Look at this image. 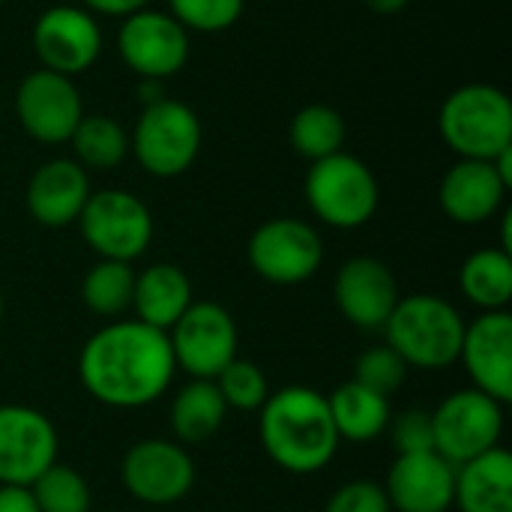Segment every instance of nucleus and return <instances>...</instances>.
Here are the masks:
<instances>
[{"mask_svg":"<svg viewBox=\"0 0 512 512\" xmlns=\"http://www.w3.org/2000/svg\"><path fill=\"white\" fill-rule=\"evenodd\" d=\"M150 0H84L87 9L93 12H102V15H111V18H126L138 9H147Z\"/></svg>","mask_w":512,"mask_h":512,"instance_id":"obj_36","label":"nucleus"},{"mask_svg":"<svg viewBox=\"0 0 512 512\" xmlns=\"http://www.w3.org/2000/svg\"><path fill=\"white\" fill-rule=\"evenodd\" d=\"M78 228L99 258L132 264L153 240V213L126 189H99L90 192L78 216Z\"/></svg>","mask_w":512,"mask_h":512,"instance_id":"obj_7","label":"nucleus"},{"mask_svg":"<svg viewBox=\"0 0 512 512\" xmlns=\"http://www.w3.org/2000/svg\"><path fill=\"white\" fill-rule=\"evenodd\" d=\"M90 198V177L75 159H48L42 162L24 189L27 213L45 228H66L78 222Z\"/></svg>","mask_w":512,"mask_h":512,"instance_id":"obj_19","label":"nucleus"},{"mask_svg":"<svg viewBox=\"0 0 512 512\" xmlns=\"http://www.w3.org/2000/svg\"><path fill=\"white\" fill-rule=\"evenodd\" d=\"M15 114L21 129L39 144H69L84 117V102L72 78L36 69L15 90Z\"/></svg>","mask_w":512,"mask_h":512,"instance_id":"obj_13","label":"nucleus"},{"mask_svg":"<svg viewBox=\"0 0 512 512\" xmlns=\"http://www.w3.org/2000/svg\"><path fill=\"white\" fill-rule=\"evenodd\" d=\"M399 297L402 294L393 270L369 255L345 261L333 279L336 309L360 330H384Z\"/></svg>","mask_w":512,"mask_h":512,"instance_id":"obj_17","label":"nucleus"},{"mask_svg":"<svg viewBox=\"0 0 512 512\" xmlns=\"http://www.w3.org/2000/svg\"><path fill=\"white\" fill-rule=\"evenodd\" d=\"M30 495L39 512H90L93 507L90 483L75 468L60 462H54L33 480Z\"/></svg>","mask_w":512,"mask_h":512,"instance_id":"obj_29","label":"nucleus"},{"mask_svg":"<svg viewBox=\"0 0 512 512\" xmlns=\"http://www.w3.org/2000/svg\"><path fill=\"white\" fill-rule=\"evenodd\" d=\"M243 6L246 0H168V15H174L186 30L222 33L240 21Z\"/></svg>","mask_w":512,"mask_h":512,"instance_id":"obj_31","label":"nucleus"},{"mask_svg":"<svg viewBox=\"0 0 512 512\" xmlns=\"http://www.w3.org/2000/svg\"><path fill=\"white\" fill-rule=\"evenodd\" d=\"M3 3H6V0H0V6H3Z\"/></svg>","mask_w":512,"mask_h":512,"instance_id":"obj_43","label":"nucleus"},{"mask_svg":"<svg viewBox=\"0 0 512 512\" xmlns=\"http://www.w3.org/2000/svg\"><path fill=\"white\" fill-rule=\"evenodd\" d=\"M30 42L42 69L72 78L87 72L99 60L102 27L90 15V9L60 3L36 18Z\"/></svg>","mask_w":512,"mask_h":512,"instance_id":"obj_15","label":"nucleus"},{"mask_svg":"<svg viewBox=\"0 0 512 512\" xmlns=\"http://www.w3.org/2000/svg\"><path fill=\"white\" fill-rule=\"evenodd\" d=\"M72 159L87 171H111L117 165H123V159L129 156V132L105 114H84L81 123L75 126L72 138Z\"/></svg>","mask_w":512,"mask_h":512,"instance_id":"obj_26","label":"nucleus"},{"mask_svg":"<svg viewBox=\"0 0 512 512\" xmlns=\"http://www.w3.org/2000/svg\"><path fill=\"white\" fill-rule=\"evenodd\" d=\"M258 441L273 465L297 477L324 471L342 444L327 396L300 384L267 396L264 408L258 411Z\"/></svg>","mask_w":512,"mask_h":512,"instance_id":"obj_2","label":"nucleus"},{"mask_svg":"<svg viewBox=\"0 0 512 512\" xmlns=\"http://www.w3.org/2000/svg\"><path fill=\"white\" fill-rule=\"evenodd\" d=\"M387 345L408 363V369L438 372L459 363L465 318L462 312L435 294L399 297L384 324Z\"/></svg>","mask_w":512,"mask_h":512,"instance_id":"obj_3","label":"nucleus"},{"mask_svg":"<svg viewBox=\"0 0 512 512\" xmlns=\"http://www.w3.org/2000/svg\"><path fill=\"white\" fill-rule=\"evenodd\" d=\"M453 507L459 512H512V456L504 447L456 468Z\"/></svg>","mask_w":512,"mask_h":512,"instance_id":"obj_22","label":"nucleus"},{"mask_svg":"<svg viewBox=\"0 0 512 512\" xmlns=\"http://www.w3.org/2000/svg\"><path fill=\"white\" fill-rule=\"evenodd\" d=\"M138 96H141L144 108H147V105H153V102H162V99H165V84H162L159 78H141V84H138Z\"/></svg>","mask_w":512,"mask_h":512,"instance_id":"obj_37","label":"nucleus"},{"mask_svg":"<svg viewBox=\"0 0 512 512\" xmlns=\"http://www.w3.org/2000/svg\"><path fill=\"white\" fill-rule=\"evenodd\" d=\"M117 512H138V510H117Z\"/></svg>","mask_w":512,"mask_h":512,"instance_id":"obj_42","label":"nucleus"},{"mask_svg":"<svg viewBox=\"0 0 512 512\" xmlns=\"http://www.w3.org/2000/svg\"><path fill=\"white\" fill-rule=\"evenodd\" d=\"M438 129L459 159L492 162L512 147V102L495 84L456 87L438 114Z\"/></svg>","mask_w":512,"mask_h":512,"instance_id":"obj_4","label":"nucleus"},{"mask_svg":"<svg viewBox=\"0 0 512 512\" xmlns=\"http://www.w3.org/2000/svg\"><path fill=\"white\" fill-rule=\"evenodd\" d=\"M372 12H378V15H396V12H402L411 0H363Z\"/></svg>","mask_w":512,"mask_h":512,"instance_id":"obj_39","label":"nucleus"},{"mask_svg":"<svg viewBox=\"0 0 512 512\" xmlns=\"http://www.w3.org/2000/svg\"><path fill=\"white\" fill-rule=\"evenodd\" d=\"M219 396L225 399V408L252 414L261 411L267 396H270V381L264 375V369L252 360H240L234 357L216 378H213Z\"/></svg>","mask_w":512,"mask_h":512,"instance_id":"obj_30","label":"nucleus"},{"mask_svg":"<svg viewBox=\"0 0 512 512\" xmlns=\"http://www.w3.org/2000/svg\"><path fill=\"white\" fill-rule=\"evenodd\" d=\"M408 378V363L390 348V345H378V348H369L357 357V366H354V381L381 393V396H393Z\"/></svg>","mask_w":512,"mask_h":512,"instance_id":"obj_32","label":"nucleus"},{"mask_svg":"<svg viewBox=\"0 0 512 512\" xmlns=\"http://www.w3.org/2000/svg\"><path fill=\"white\" fill-rule=\"evenodd\" d=\"M252 270L270 285H303L324 264L321 234L294 216L267 219L255 228L246 246Z\"/></svg>","mask_w":512,"mask_h":512,"instance_id":"obj_9","label":"nucleus"},{"mask_svg":"<svg viewBox=\"0 0 512 512\" xmlns=\"http://www.w3.org/2000/svg\"><path fill=\"white\" fill-rule=\"evenodd\" d=\"M132 288H135L132 264L99 258L81 282V300L99 318H120L132 309Z\"/></svg>","mask_w":512,"mask_h":512,"instance_id":"obj_28","label":"nucleus"},{"mask_svg":"<svg viewBox=\"0 0 512 512\" xmlns=\"http://www.w3.org/2000/svg\"><path fill=\"white\" fill-rule=\"evenodd\" d=\"M459 291L483 312H507L512 303V255L489 246L477 249L459 267Z\"/></svg>","mask_w":512,"mask_h":512,"instance_id":"obj_25","label":"nucleus"},{"mask_svg":"<svg viewBox=\"0 0 512 512\" xmlns=\"http://www.w3.org/2000/svg\"><path fill=\"white\" fill-rule=\"evenodd\" d=\"M177 363L168 333L141 321H111L99 327L78 354L84 390L105 408L135 411L159 402L174 384Z\"/></svg>","mask_w":512,"mask_h":512,"instance_id":"obj_1","label":"nucleus"},{"mask_svg":"<svg viewBox=\"0 0 512 512\" xmlns=\"http://www.w3.org/2000/svg\"><path fill=\"white\" fill-rule=\"evenodd\" d=\"M225 414H228V408H225V399L219 396L216 384L192 378L189 384H183L177 390V396L171 402L168 423H171L177 444L195 447V444L210 441L222 429Z\"/></svg>","mask_w":512,"mask_h":512,"instance_id":"obj_24","label":"nucleus"},{"mask_svg":"<svg viewBox=\"0 0 512 512\" xmlns=\"http://www.w3.org/2000/svg\"><path fill=\"white\" fill-rule=\"evenodd\" d=\"M432 432L435 453L459 468L501 447L504 405L474 387L456 390L432 411Z\"/></svg>","mask_w":512,"mask_h":512,"instance_id":"obj_8","label":"nucleus"},{"mask_svg":"<svg viewBox=\"0 0 512 512\" xmlns=\"http://www.w3.org/2000/svg\"><path fill=\"white\" fill-rule=\"evenodd\" d=\"M0 512H39L30 489L24 486H0Z\"/></svg>","mask_w":512,"mask_h":512,"instance_id":"obj_35","label":"nucleus"},{"mask_svg":"<svg viewBox=\"0 0 512 512\" xmlns=\"http://www.w3.org/2000/svg\"><path fill=\"white\" fill-rule=\"evenodd\" d=\"M492 165H495V171H498V177L504 180V186L510 189L512 186V147L507 150H501L495 159H492Z\"/></svg>","mask_w":512,"mask_h":512,"instance_id":"obj_38","label":"nucleus"},{"mask_svg":"<svg viewBox=\"0 0 512 512\" xmlns=\"http://www.w3.org/2000/svg\"><path fill=\"white\" fill-rule=\"evenodd\" d=\"M201 141L204 129L198 114L186 102L165 96L162 102H153L141 111L129 138V150L147 174L171 180L195 165Z\"/></svg>","mask_w":512,"mask_h":512,"instance_id":"obj_6","label":"nucleus"},{"mask_svg":"<svg viewBox=\"0 0 512 512\" xmlns=\"http://www.w3.org/2000/svg\"><path fill=\"white\" fill-rule=\"evenodd\" d=\"M390 441L396 447L399 456L408 453H429L435 450V432H432V411L423 408H408L402 414H396L387 426Z\"/></svg>","mask_w":512,"mask_h":512,"instance_id":"obj_33","label":"nucleus"},{"mask_svg":"<svg viewBox=\"0 0 512 512\" xmlns=\"http://www.w3.org/2000/svg\"><path fill=\"white\" fill-rule=\"evenodd\" d=\"M459 360L465 363L474 390L495 402H512V315L483 312L465 324Z\"/></svg>","mask_w":512,"mask_h":512,"instance_id":"obj_16","label":"nucleus"},{"mask_svg":"<svg viewBox=\"0 0 512 512\" xmlns=\"http://www.w3.org/2000/svg\"><path fill=\"white\" fill-rule=\"evenodd\" d=\"M120 483L144 507H171L192 492L195 462L177 441L144 438L123 453Z\"/></svg>","mask_w":512,"mask_h":512,"instance_id":"obj_11","label":"nucleus"},{"mask_svg":"<svg viewBox=\"0 0 512 512\" xmlns=\"http://www.w3.org/2000/svg\"><path fill=\"white\" fill-rule=\"evenodd\" d=\"M3 315H6V300H3V291H0V324H3Z\"/></svg>","mask_w":512,"mask_h":512,"instance_id":"obj_41","label":"nucleus"},{"mask_svg":"<svg viewBox=\"0 0 512 512\" xmlns=\"http://www.w3.org/2000/svg\"><path fill=\"white\" fill-rule=\"evenodd\" d=\"M192 282L177 264H150L135 273L132 312L135 321L168 333L192 306Z\"/></svg>","mask_w":512,"mask_h":512,"instance_id":"obj_21","label":"nucleus"},{"mask_svg":"<svg viewBox=\"0 0 512 512\" xmlns=\"http://www.w3.org/2000/svg\"><path fill=\"white\" fill-rule=\"evenodd\" d=\"M507 198V186L498 177L492 162L483 159H459L441 180L438 201L441 210L459 225H483L495 213H501Z\"/></svg>","mask_w":512,"mask_h":512,"instance_id":"obj_20","label":"nucleus"},{"mask_svg":"<svg viewBox=\"0 0 512 512\" xmlns=\"http://www.w3.org/2000/svg\"><path fill=\"white\" fill-rule=\"evenodd\" d=\"M345 117L333 105H306L291 117L288 126V141L294 153H300L309 162L327 159L342 150L345 144Z\"/></svg>","mask_w":512,"mask_h":512,"instance_id":"obj_27","label":"nucleus"},{"mask_svg":"<svg viewBox=\"0 0 512 512\" xmlns=\"http://www.w3.org/2000/svg\"><path fill=\"white\" fill-rule=\"evenodd\" d=\"M393 512H450L456 495V465L435 450L396 456L384 483Z\"/></svg>","mask_w":512,"mask_h":512,"instance_id":"obj_18","label":"nucleus"},{"mask_svg":"<svg viewBox=\"0 0 512 512\" xmlns=\"http://www.w3.org/2000/svg\"><path fill=\"white\" fill-rule=\"evenodd\" d=\"M168 342L180 372H186L189 378L213 381L237 357L240 336L225 306L213 300H198L168 330Z\"/></svg>","mask_w":512,"mask_h":512,"instance_id":"obj_10","label":"nucleus"},{"mask_svg":"<svg viewBox=\"0 0 512 512\" xmlns=\"http://www.w3.org/2000/svg\"><path fill=\"white\" fill-rule=\"evenodd\" d=\"M117 54L138 78H171L189 60V30L174 15L138 9L117 30Z\"/></svg>","mask_w":512,"mask_h":512,"instance_id":"obj_12","label":"nucleus"},{"mask_svg":"<svg viewBox=\"0 0 512 512\" xmlns=\"http://www.w3.org/2000/svg\"><path fill=\"white\" fill-rule=\"evenodd\" d=\"M327 405H330V417L339 432V441H348V444L378 441L381 435H387V426L393 420L390 399L357 384L354 378L339 384L327 396Z\"/></svg>","mask_w":512,"mask_h":512,"instance_id":"obj_23","label":"nucleus"},{"mask_svg":"<svg viewBox=\"0 0 512 512\" xmlns=\"http://www.w3.org/2000/svg\"><path fill=\"white\" fill-rule=\"evenodd\" d=\"M378 201L381 189L372 168L345 150L312 162L306 174V204L330 228L351 231L366 225Z\"/></svg>","mask_w":512,"mask_h":512,"instance_id":"obj_5","label":"nucleus"},{"mask_svg":"<svg viewBox=\"0 0 512 512\" xmlns=\"http://www.w3.org/2000/svg\"><path fill=\"white\" fill-rule=\"evenodd\" d=\"M504 252L512 255V210H504V222H501V246Z\"/></svg>","mask_w":512,"mask_h":512,"instance_id":"obj_40","label":"nucleus"},{"mask_svg":"<svg viewBox=\"0 0 512 512\" xmlns=\"http://www.w3.org/2000/svg\"><path fill=\"white\" fill-rule=\"evenodd\" d=\"M57 426L30 405H0V486H24L57 462Z\"/></svg>","mask_w":512,"mask_h":512,"instance_id":"obj_14","label":"nucleus"},{"mask_svg":"<svg viewBox=\"0 0 512 512\" xmlns=\"http://www.w3.org/2000/svg\"><path fill=\"white\" fill-rule=\"evenodd\" d=\"M324 512H393L390 510V501H387V492L381 483L375 480H351L345 486H339Z\"/></svg>","mask_w":512,"mask_h":512,"instance_id":"obj_34","label":"nucleus"}]
</instances>
